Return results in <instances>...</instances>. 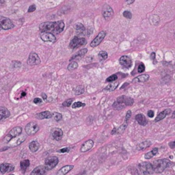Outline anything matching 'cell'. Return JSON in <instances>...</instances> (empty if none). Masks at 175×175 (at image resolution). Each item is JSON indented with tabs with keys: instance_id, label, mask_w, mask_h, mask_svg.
I'll use <instances>...</instances> for the list:
<instances>
[{
	"instance_id": "cell-1",
	"label": "cell",
	"mask_w": 175,
	"mask_h": 175,
	"mask_svg": "<svg viewBox=\"0 0 175 175\" xmlns=\"http://www.w3.org/2000/svg\"><path fill=\"white\" fill-rule=\"evenodd\" d=\"M64 23L63 21L56 22H45L40 25V30L41 32H50L54 34H60L64 30Z\"/></svg>"
},
{
	"instance_id": "cell-2",
	"label": "cell",
	"mask_w": 175,
	"mask_h": 175,
	"mask_svg": "<svg viewBox=\"0 0 175 175\" xmlns=\"http://www.w3.org/2000/svg\"><path fill=\"white\" fill-rule=\"evenodd\" d=\"M152 165L154 172L162 173L165 169L172 166V165H174V164H172V162H170V161L166 160V159H162V160L155 161Z\"/></svg>"
},
{
	"instance_id": "cell-3",
	"label": "cell",
	"mask_w": 175,
	"mask_h": 175,
	"mask_svg": "<svg viewBox=\"0 0 175 175\" xmlns=\"http://www.w3.org/2000/svg\"><path fill=\"white\" fill-rule=\"evenodd\" d=\"M139 169L142 174L144 175L152 174L154 172L152 164L149 162H142L139 164Z\"/></svg>"
},
{
	"instance_id": "cell-4",
	"label": "cell",
	"mask_w": 175,
	"mask_h": 175,
	"mask_svg": "<svg viewBox=\"0 0 175 175\" xmlns=\"http://www.w3.org/2000/svg\"><path fill=\"white\" fill-rule=\"evenodd\" d=\"M22 133V128L21 127H16L13 128L12 130L10 131L8 134L4 138V142L6 143H8L10 142L13 138L16 137H18Z\"/></svg>"
},
{
	"instance_id": "cell-5",
	"label": "cell",
	"mask_w": 175,
	"mask_h": 175,
	"mask_svg": "<svg viewBox=\"0 0 175 175\" xmlns=\"http://www.w3.org/2000/svg\"><path fill=\"white\" fill-rule=\"evenodd\" d=\"M87 41L84 38H79L78 36H75L70 43V47L71 49H77L86 45Z\"/></svg>"
},
{
	"instance_id": "cell-6",
	"label": "cell",
	"mask_w": 175,
	"mask_h": 175,
	"mask_svg": "<svg viewBox=\"0 0 175 175\" xmlns=\"http://www.w3.org/2000/svg\"><path fill=\"white\" fill-rule=\"evenodd\" d=\"M58 158L57 157H50L45 160V166L47 170H51L58 164Z\"/></svg>"
},
{
	"instance_id": "cell-7",
	"label": "cell",
	"mask_w": 175,
	"mask_h": 175,
	"mask_svg": "<svg viewBox=\"0 0 175 175\" xmlns=\"http://www.w3.org/2000/svg\"><path fill=\"white\" fill-rule=\"evenodd\" d=\"M38 129H39V127L38 124L36 123H34V122H31V123H28L26 126H25V130L27 135H31L37 133V131H38Z\"/></svg>"
},
{
	"instance_id": "cell-8",
	"label": "cell",
	"mask_w": 175,
	"mask_h": 175,
	"mask_svg": "<svg viewBox=\"0 0 175 175\" xmlns=\"http://www.w3.org/2000/svg\"><path fill=\"white\" fill-rule=\"evenodd\" d=\"M40 63V60L39 58L38 54L34 52H31L29 54L28 60H27V64L30 66L38 65Z\"/></svg>"
},
{
	"instance_id": "cell-9",
	"label": "cell",
	"mask_w": 175,
	"mask_h": 175,
	"mask_svg": "<svg viewBox=\"0 0 175 175\" xmlns=\"http://www.w3.org/2000/svg\"><path fill=\"white\" fill-rule=\"evenodd\" d=\"M0 25H1V28L4 29H10L14 27L13 21L8 18H6L3 17H0Z\"/></svg>"
},
{
	"instance_id": "cell-10",
	"label": "cell",
	"mask_w": 175,
	"mask_h": 175,
	"mask_svg": "<svg viewBox=\"0 0 175 175\" xmlns=\"http://www.w3.org/2000/svg\"><path fill=\"white\" fill-rule=\"evenodd\" d=\"M106 35V32L105 31H101V32L99 33V34L97 35V37L94 38V40L92 41L90 43V46L92 47H95L99 45L100 43L102 42V40H103V38H105Z\"/></svg>"
},
{
	"instance_id": "cell-11",
	"label": "cell",
	"mask_w": 175,
	"mask_h": 175,
	"mask_svg": "<svg viewBox=\"0 0 175 175\" xmlns=\"http://www.w3.org/2000/svg\"><path fill=\"white\" fill-rule=\"evenodd\" d=\"M102 13H103V16L105 20H109V19L112 17V16L114 15L112 8L108 5L104 6V7L103 8V12H102Z\"/></svg>"
},
{
	"instance_id": "cell-12",
	"label": "cell",
	"mask_w": 175,
	"mask_h": 175,
	"mask_svg": "<svg viewBox=\"0 0 175 175\" xmlns=\"http://www.w3.org/2000/svg\"><path fill=\"white\" fill-rule=\"evenodd\" d=\"M40 38L45 42H52L54 43L56 41V36L54 34L50 32H41Z\"/></svg>"
},
{
	"instance_id": "cell-13",
	"label": "cell",
	"mask_w": 175,
	"mask_h": 175,
	"mask_svg": "<svg viewBox=\"0 0 175 175\" xmlns=\"http://www.w3.org/2000/svg\"><path fill=\"white\" fill-rule=\"evenodd\" d=\"M116 101L119 103H121L125 106H131L133 104V100L130 97H126V96H121L119 98H117Z\"/></svg>"
},
{
	"instance_id": "cell-14",
	"label": "cell",
	"mask_w": 175,
	"mask_h": 175,
	"mask_svg": "<svg viewBox=\"0 0 175 175\" xmlns=\"http://www.w3.org/2000/svg\"><path fill=\"white\" fill-rule=\"evenodd\" d=\"M120 63L123 67L129 68H130L131 65H132V61H131V58L129 56H123L120 58Z\"/></svg>"
},
{
	"instance_id": "cell-15",
	"label": "cell",
	"mask_w": 175,
	"mask_h": 175,
	"mask_svg": "<svg viewBox=\"0 0 175 175\" xmlns=\"http://www.w3.org/2000/svg\"><path fill=\"white\" fill-rule=\"evenodd\" d=\"M94 146V142L92 140V139H88L85 142L82 144V146L80 149V151L82 153H85L87 152V151L91 150L92 149V147Z\"/></svg>"
},
{
	"instance_id": "cell-16",
	"label": "cell",
	"mask_w": 175,
	"mask_h": 175,
	"mask_svg": "<svg viewBox=\"0 0 175 175\" xmlns=\"http://www.w3.org/2000/svg\"><path fill=\"white\" fill-rule=\"evenodd\" d=\"M47 171L48 170H47L45 166H39L33 170L30 175H45Z\"/></svg>"
},
{
	"instance_id": "cell-17",
	"label": "cell",
	"mask_w": 175,
	"mask_h": 175,
	"mask_svg": "<svg viewBox=\"0 0 175 175\" xmlns=\"http://www.w3.org/2000/svg\"><path fill=\"white\" fill-rule=\"evenodd\" d=\"M52 137L55 140L60 141L62 138L63 136V131L60 128H55L52 131Z\"/></svg>"
},
{
	"instance_id": "cell-18",
	"label": "cell",
	"mask_w": 175,
	"mask_h": 175,
	"mask_svg": "<svg viewBox=\"0 0 175 175\" xmlns=\"http://www.w3.org/2000/svg\"><path fill=\"white\" fill-rule=\"evenodd\" d=\"M10 113L7 108L4 107H0V122L5 121L10 116Z\"/></svg>"
},
{
	"instance_id": "cell-19",
	"label": "cell",
	"mask_w": 175,
	"mask_h": 175,
	"mask_svg": "<svg viewBox=\"0 0 175 175\" xmlns=\"http://www.w3.org/2000/svg\"><path fill=\"white\" fill-rule=\"evenodd\" d=\"M14 170V166L13 165L7 164V163H3V164H1L0 166V172L2 174H4L6 172H12Z\"/></svg>"
},
{
	"instance_id": "cell-20",
	"label": "cell",
	"mask_w": 175,
	"mask_h": 175,
	"mask_svg": "<svg viewBox=\"0 0 175 175\" xmlns=\"http://www.w3.org/2000/svg\"><path fill=\"white\" fill-rule=\"evenodd\" d=\"M135 120H136V121L139 123V125L142 126L146 125L147 123H148L146 118L145 117V116L142 114H137L135 116Z\"/></svg>"
},
{
	"instance_id": "cell-21",
	"label": "cell",
	"mask_w": 175,
	"mask_h": 175,
	"mask_svg": "<svg viewBox=\"0 0 175 175\" xmlns=\"http://www.w3.org/2000/svg\"><path fill=\"white\" fill-rule=\"evenodd\" d=\"M36 117L38 119H40V120L49 119H51V118L53 117V114L49 111H45V112H40V113L38 114H36Z\"/></svg>"
},
{
	"instance_id": "cell-22",
	"label": "cell",
	"mask_w": 175,
	"mask_h": 175,
	"mask_svg": "<svg viewBox=\"0 0 175 175\" xmlns=\"http://www.w3.org/2000/svg\"><path fill=\"white\" fill-rule=\"evenodd\" d=\"M74 166H72V165H67V166L62 167V168H60V170H58V173H57V175H66L68 172H69L70 170H72Z\"/></svg>"
},
{
	"instance_id": "cell-23",
	"label": "cell",
	"mask_w": 175,
	"mask_h": 175,
	"mask_svg": "<svg viewBox=\"0 0 175 175\" xmlns=\"http://www.w3.org/2000/svg\"><path fill=\"white\" fill-rule=\"evenodd\" d=\"M171 112H172V111H171V109H166L164 110V111L162 112L159 114L158 116L156 117V119H155V121L156 122V123H157V122L162 121V120L164 119V118H166L167 115L170 114Z\"/></svg>"
},
{
	"instance_id": "cell-24",
	"label": "cell",
	"mask_w": 175,
	"mask_h": 175,
	"mask_svg": "<svg viewBox=\"0 0 175 175\" xmlns=\"http://www.w3.org/2000/svg\"><path fill=\"white\" fill-rule=\"evenodd\" d=\"M151 142L150 140H146L142 142L139 143V144L137 146V151H142L144 150L147 148H149V146H151Z\"/></svg>"
},
{
	"instance_id": "cell-25",
	"label": "cell",
	"mask_w": 175,
	"mask_h": 175,
	"mask_svg": "<svg viewBox=\"0 0 175 175\" xmlns=\"http://www.w3.org/2000/svg\"><path fill=\"white\" fill-rule=\"evenodd\" d=\"M88 50L87 49H82V50H81L79 51V52L77 53V54L75 55V56L73 57V58L70 59V61H72L73 60H78V59H80L81 58H82L84 55H85L86 53H87Z\"/></svg>"
},
{
	"instance_id": "cell-26",
	"label": "cell",
	"mask_w": 175,
	"mask_h": 175,
	"mask_svg": "<svg viewBox=\"0 0 175 175\" xmlns=\"http://www.w3.org/2000/svg\"><path fill=\"white\" fill-rule=\"evenodd\" d=\"M149 79V75L147 74L141 75L137 77H135L134 79L133 80V82H145L148 81Z\"/></svg>"
},
{
	"instance_id": "cell-27",
	"label": "cell",
	"mask_w": 175,
	"mask_h": 175,
	"mask_svg": "<svg viewBox=\"0 0 175 175\" xmlns=\"http://www.w3.org/2000/svg\"><path fill=\"white\" fill-rule=\"evenodd\" d=\"M75 29L77 34L78 35L83 34L84 31H85V27H84V25L80 23H78L75 25Z\"/></svg>"
},
{
	"instance_id": "cell-28",
	"label": "cell",
	"mask_w": 175,
	"mask_h": 175,
	"mask_svg": "<svg viewBox=\"0 0 175 175\" xmlns=\"http://www.w3.org/2000/svg\"><path fill=\"white\" fill-rule=\"evenodd\" d=\"M158 151H159L158 148H154L152 151H150V152L146 153V154L144 155V158L146 159V160H150V159L154 157L155 155L157 154Z\"/></svg>"
},
{
	"instance_id": "cell-29",
	"label": "cell",
	"mask_w": 175,
	"mask_h": 175,
	"mask_svg": "<svg viewBox=\"0 0 175 175\" xmlns=\"http://www.w3.org/2000/svg\"><path fill=\"white\" fill-rule=\"evenodd\" d=\"M29 148L31 152H36L39 149V143L37 141L31 142L30 144L29 145Z\"/></svg>"
},
{
	"instance_id": "cell-30",
	"label": "cell",
	"mask_w": 175,
	"mask_h": 175,
	"mask_svg": "<svg viewBox=\"0 0 175 175\" xmlns=\"http://www.w3.org/2000/svg\"><path fill=\"white\" fill-rule=\"evenodd\" d=\"M119 82H112V84H110L106 87L104 90H107V91H114L119 86Z\"/></svg>"
},
{
	"instance_id": "cell-31",
	"label": "cell",
	"mask_w": 175,
	"mask_h": 175,
	"mask_svg": "<svg viewBox=\"0 0 175 175\" xmlns=\"http://www.w3.org/2000/svg\"><path fill=\"white\" fill-rule=\"evenodd\" d=\"M29 166V161L28 160H23L21 161L20 163V166L21 170H22L23 172H25L26 170V169L28 168Z\"/></svg>"
},
{
	"instance_id": "cell-32",
	"label": "cell",
	"mask_w": 175,
	"mask_h": 175,
	"mask_svg": "<svg viewBox=\"0 0 175 175\" xmlns=\"http://www.w3.org/2000/svg\"><path fill=\"white\" fill-rule=\"evenodd\" d=\"M125 105H123V104L119 103V102H118L116 101L114 103L112 107H113V109H114L115 110H120V109H122L123 108L125 107Z\"/></svg>"
},
{
	"instance_id": "cell-33",
	"label": "cell",
	"mask_w": 175,
	"mask_h": 175,
	"mask_svg": "<svg viewBox=\"0 0 175 175\" xmlns=\"http://www.w3.org/2000/svg\"><path fill=\"white\" fill-rule=\"evenodd\" d=\"M84 90H84V86H77V87L75 88L74 92H75V94H76V95H79V94H83L84 92Z\"/></svg>"
},
{
	"instance_id": "cell-34",
	"label": "cell",
	"mask_w": 175,
	"mask_h": 175,
	"mask_svg": "<svg viewBox=\"0 0 175 175\" xmlns=\"http://www.w3.org/2000/svg\"><path fill=\"white\" fill-rule=\"evenodd\" d=\"M107 56H108L107 53L106 52H104V51H101V52H100L99 54V58L100 60H105V59H107Z\"/></svg>"
},
{
	"instance_id": "cell-35",
	"label": "cell",
	"mask_w": 175,
	"mask_h": 175,
	"mask_svg": "<svg viewBox=\"0 0 175 175\" xmlns=\"http://www.w3.org/2000/svg\"><path fill=\"white\" fill-rule=\"evenodd\" d=\"M78 67V64L76 62H73L68 66V70H73Z\"/></svg>"
},
{
	"instance_id": "cell-36",
	"label": "cell",
	"mask_w": 175,
	"mask_h": 175,
	"mask_svg": "<svg viewBox=\"0 0 175 175\" xmlns=\"http://www.w3.org/2000/svg\"><path fill=\"white\" fill-rule=\"evenodd\" d=\"M85 105H86L85 103H82V102H80V101H77V102H75V103H74L73 104L72 107L73 108V109H75V108L84 107Z\"/></svg>"
},
{
	"instance_id": "cell-37",
	"label": "cell",
	"mask_w": 175,
	"mask_h": 175,
	"mask_svg": "<svg viewBox=\"0 0 175 175\" xmlns=\"http://www.w3.org/2000/svg\"><path fill=\"white\" fill-rule=\"evenodd\" d=\"M53 116H54V119L56 120V121H61V120H62V114L60 113H58V112H55L53 114Z\"/></svg>"
},
{
	"instance_id": "cell-38",
	"label": "cell",
	"mask_w": 175,
	"mask_h": 175,
	"mask_svg": "<svg viewBox=\"0 0 175 175\" xmlns=\"http://www.w3.org/2000/svg\"><path fill=\"white\" fill-rule=\"evenodd\" d=\"M118 79V76L116 75H112L109 76L107 79H106V82H113L116 81Z\"/></svg>"
},
{
	"instance_id": "cell-39",
	"label": "cell",
	"mask_w": 175,
	"mask_h": 175,
	"mask_svg": "<svg viewBox=\"0 0 175 175\" xmlns=\"http://www.w3.org/2000/svg\"><path fill=\"white\" fill-rule=\"evenodd\" d=\"M131 116V110H129V111H127V114H126L125 119V123H125V124H127V125H128L129 120V119H130Z\"/></svg>"
},
{
	"instance_id": "cell-40",
	"label": "cell",
	"mask_w": 175,
	"mask_h": 175,
	"mask_svg": "<svg viewBox=\"0 0 175 175\" xmlns=\"http://www.w3.org/2000/svg\"><path fill=\"white\" fill-rule=\"evenodd\" d=\"M72 102H73L72 99H67L62 103V105L64 106V107H69V106H70V105H71Z\"/></svg>"
},
{
	"instance_id": "cell-41",
	"label": "cell",
	"mask_w": 175,
	"mask_h": 175,
	"mask_svg": "<svg viewBox=\"0 0 175 175\" xmlns=\"http://www.w3.org/2000/svg\"><path fill=\"white\" fill-rule=\"evenodd\" d=\"M123 16L127 19H131V17H132V15H131V13L128 10H126L124 12Z\"/></svg>"
},
{
	"instance_id": "cell-42",
	"label": "cell",
	"mask_w": 175,
	"mask_h": 175,
	"mask_svg": "<svg viewBox=\"0 0 175 175\" xmlns=\"http://www.w3.org/2000/svg\"><path fill=\"white\" fill-rule=\"evenodd\" d=\"M145 70V66L144 65V64H142V63H141L138 66V69H137V70H138L139 73H143L144 71Z\"/></svg>"
},
{
	"instance_id": "cell-43",
	"label": "cell",
	"mask_w": 175,
	"mask_h": 175,
	"mask_svg": "<svg viewBox=\"0 0 175 175\" xmlns=\"http://www.w3.org/2000/svg\"><path fill=\"white\" fill-rule=\"evenodd\" d=\"M36 6H35V5H31L29 8L28 12H29V13H32V12H34V11L36 10Z\"/></svg>"
},
{
	"instance_id": "cell-44",
	"label": "cell",
	"mask_w": 175,
	"mask_h": 175,
	"mask_svg": "<svg viewBox=\"0 0 175 175\" xmlns=\"http://www.w3.org/2000/svg\"><path fill=\"white\" fill-rule=\"evenodd\" d=\"M69 151V149L68 148H64V149H60V150L58 151L59 153H67Z\"/></svg>"
},
{
	"instance_id": "cell-45",
	"label": "cell",
	"mask_w": 175,
	"mask_h": 175,
	"mask_svg": "<svg viewBox=\"0 0 175 175\" xmlns=\"http://www.w3.org/2000/svg\"><path fill=\"white\" fill-rule=\"evenodd\" d=\"M34 103L36 104L41 103H42V100H41L40 99H39V98H35V99H34Z\"/></svg>"
},
{
	"instance_id": "cell-46",
	"label": "cell",
	"mask_w": 175,
	"mask_h": 175,
	"mask_svg": "<svg viewBox=\"0 0 175 175\" xmlns=\"http://www.w3.org/2000/svg\"><path fill=\"white\" fill-rule=\"evenodd\" d=\"M148 116L150 118H153L154 116V112H153V111H152V110H149L148 112Z\"/></svg>"
},
{
	"instance_id": "cell-47",
	"label": "cell",
	"mask_w": 175,
	"mask_h": 175,
	"mask_svg": "<svg viewBox=\"0 0 175 175\" xmlns=\"http://www.w3.org/2000/svg\"><path fill=\"white\" fill-rule=\"evenodd\" d=\"M169 145H170V146L171 147V148H172V149L175 148V141L170 142V144H169Z\"/></svg>"
},
{
	"instance_id": "cell-48",
	"label": "cell",
	"mask_w": 175,
	"mask_h": 175,
	"mask_svg": "<svg viewBox=\"0 0 175 175\" xmlns=\"http://www.w3.org/2000/svg\"><path fill=\"white\" fill-rule=\"evenodd\" d=\"M135 0H126V3H127V4H131V3H133L134 2Z\"/></svg>"
},
{
	"instance_id": "cell-49",
	"label": "cell",
	"mask_w": 175,
	"mask_h": 175,
	"mask_svg": "<svg viewBox=\"0 0 175 175\" xmlns=\"http://www.w3.org/2000/svg\"><path fill=\"white\" fill-rule=\"evenodd\" d=\"M155 53H152L151 55V58L152 59V60H155Z\"/></svg>"
},
{
	"instance_id": "cell-50",
	"label": "cell",
	"mask_w": 175,
	"mask_h": 175,
	"mask_svg": "<svg viewBox=\"0 0 175 175\" xmlns=\"http://www.w3.org/2000/svg\"><path fill=\"white\" fill-rule=\"evenodd\" d=\"M6 0H0V4H3V3H5Z\"/></svg>"
},
{
	"instance_id": "cell-51",
	"label": "cell",
	"mask_w": 175,
	"mask_h": 175,
	"mask_svg": "<svg viewBox=\"0 0 175 175\" xmlns=\"http://www.w3.org/2000/svg\"><path fill=\"white\" fill-rule=\"evenodd\" d=\"M43 99H46L47 98V96H46V94H43Z\"/></svg>"
},
{
	"instance_id": "cell-52",
	"label": "cell",
	"mask_w": 175,
	"mask_h": 175,
	"mask_svg": "<svg viewBox=\"0 0 175 175\" xmlns=\"http://www.w3.org/2000/svg\"><path fill=\"white\" fill-rule=\"evenodd\" d=\"M172 117H174V118H175V111L174 112H173V114H172Z\"/></svg>"
},
{
	"instance_id": "cell-53",
	"label": "cell",
	"mask_w": 175,
	"mask_h": 175,
	"mask_svg": "<svg viewBox=\"0 0 175 175\" xmlns=\"http://www.w3.org/2000/svg\"><path fill=\"white\" fill-rule=\"evenodd\" d=\"M25 94H25V92H23V94H22V95H23V97H24V96H25Z\"/></svg>"
},
{
	"instance_id": "cell-54",
	"label": "cell",
	"mask_w": 175,
	"mask_h": 175,
	"mask_svg": "<svg viewBox=\"0 0 175 175\" xmlns=\"http://www.w3.org/2000/svg\"><path fill=\"white\" fill-rule=\"evenodd\" d=\"M78 175H85V174H84V173H82V174H78Z\"/></svg>"
},
{
	"instance_id": "cell-55",
	"label": "cell",
	"mask_w": 175,
	"mask_h": 175,
	"mask_svg": "<svg viewBox=\"0 0 175 175\" xmlns=\"http://www.w3.org/2000/svg\"><path fill=\"white\" fill-rule=\"evenodd\" d=\"M1 25H0V30H1Z\"/></svg>"
},
{
	"instance_id": "cell-56",
	"label": "cell",
	"mask_w": 175,
	"mask_h": 175,
	"mask_svg": "<svg viewBox=\"0 0 175 175\" xmlns=\"http://www.w3.org/2000/svg\"><path fill=\"white\" fill-rule=\"evenodd\" d=\"M9 175H15V174H9Z\"/></svg>"
}]
</instances>
